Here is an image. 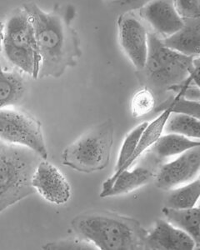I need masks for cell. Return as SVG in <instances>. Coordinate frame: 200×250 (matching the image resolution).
I'll list each match as a JSON object with an SVG mask.
<instances>
[{"instance_id": "cell-1", "label": "cell", "mask_w": 200, "mask_h": 250, "mask_svg": "<svg viewBox=\"0 0 200 250\" xmlns=\"http://www.w3.org/2000/svg\"><path fill=\"white\" fill-rule=\"evenodd\" d=\"M29 15L35 30L40 55L38 79L60 78L66 69L77 65L82 55L80 37L72 26L77 11L71 4H55L45 12L35 3L22 7Z\"/></svg>"}, {"instance_id": "cell-2", "label": "cell", "mask_w": 200, "mask_h": 250, "mask_svg": "<svg viewBox=\"0 0 200 250\" xmlns=\"http://www.w3.org/2000/svg\"><path fill=\"white\" fill-rule=\"evenodd\" d=\"M72 228L78 236L100 250H146L147 232L140 221L111 211L75 217Z\"/></svg>"}, {"instance_id": "cell-3", "label": "cell", "mask_w": 200, "mask_h": 250, "mask_svg": "<svg viewBox=\"0 0 200 250\" xmlns=\"http://www.w3.org/2000/svg\"><path fill=\"white\" fill-rule=\"evenodd\" d=\"M198 68L200 57H189L167 48L160 38L149 32L147 60L140 72L147 88L154 94L174 91Z\"/></svg>"}, {"instance_id": "cell-4", "label": "cell", "mask_w": 200, "mask_h": 250, "mask_svg": "<svg viewBox=\"0 0 200 250\" xmlns=\"http://www.w3.org/2000/svg\"><path fill=\"white\" fill-rule=\"evenodd\" d=\"M42 159L29 148L0 141V213L35 193L32 178Z\"/></svg>"}, {"instance_id": "cell-5", "label": "cell", "mask_w": 200, "mask_h": 250, "mask_svg": "<svg viewBox=\"0 0 200 250\" xmlns=\"http://www.w3.org/2000/svg\"><path fill=\"white\" fill-rule=\"evenodd\" d=\"M114 144L111 120L96 125L80 135L63 151V165L82 173L103 170L109 165Z\"/></svg>"}, {"instance_id": "cell-6", "label": "cell", "mask_w": 200, "mask_h": 250, "mask_svg": "<svg viewBox=\"0 0 200 250\" xmlns=\"http://www.w3.org/2000/svg\"><path fill=\"white\" fill-rule=\"evenodd\" d=\"M2 51L12 64L38 80L40 59L35 30L23 8L12 12L4 23Z\"/></svg>"}, {"instance_id": "cell-7", "label": "cell", "mask_w": 200, "mask_h": 250, "mask_svg": "<svg viewBox=\"0 0 200 250\" xmlns=\"http://www.w3.org/2000/svg\"><path fill=\"white\" fill-rule=\"evenodd\" d=\"M0 141L29 148L43 159L49 155L41 123L23 109H0Z\"/></svg>"}, {"instance_id": "cell-8", "label": "cell", "mask_w": 200, "mask_h": 250, "mask_svg": "<svg viewBox=\"0 0 200 250\" xmlns=\"http://www.w3.org/2000/svg\"><path fill=\"white\" fill-rule=\"evenodd\" d=\"M118 31L121 48L138 71L145 65L149 33L143 21L135 12H127L118 20Z\"/></svg>"}, {"instance_id": "cell-9", "label": "cell", "mask_w": 200, "mask_h": 250, "mask_svg": "<svg viewBox=\"0 0 200 250\" xmlns=\"http://www.w3.org/2000/svg\"><path fill=\"white\" fill-rule=\"evenodd\" d=\"M200 146H197L163 164L155 173V185L169 191L200 178Z\"/></svg>"}, {"instance_id": "cell-10", "label": "cell", "mask_w": 200, "mask_h": 250, "mask_svg": "<svg viewBox=\"0 0 200 250\" xmlns=\"http://www.w3.org/2000/svg\"><path fill=\"white\" fill-rule=\"evenodd\" d=\"M138 17L152 29V34L163 40L182 29L183 20L178 15L174 1H147L142 7L135 9Z\"/></svg>"}, {"instance_id": "cell-11", "label": "cell", "mask_w": 200, "mask_h": 250, "mask_svg": "<svg viewBox=\"0 0 200 250\" xmlns=\"http://www.w3.org/2000/svg\"><path fill=\"white\" fill-rule=\"evenodd\" d=\"M32 186L46 201L64 205L71 197V188L63 173L55 165L42 159L32 178Z\"/></svg>"}, {"instance_id": "cell-12", "label": "cell", "mask_w": 200, "mask_h": 250, "mask_svg": "<svg viewBox=\"0 0 200 250\" xmlns=\"http://www.w3.org/2000/svg\"><path fill=\"white\" fill-rule=\"evenodd\" d=\"M200 249L191 237L164 219H159L147 232L146 250H194Z\"/></svg>"}, {"instance_id": "cell-13", "label": "cell", "mask_w": 200, "mask_h": 250, "mask_svg": "<svg viewBox=\"0 0 200 250\" xmlns=\"http://www.w3.org/2000/svg\"><path fill=\"white\" fill-rule=\"evenodd\" d=\"M171 113V106H166L164 109L162 111V113L154 121L148 124L147 127L143 132V134L140 137V140L139 141L137 147L135 148V152L132 154V156L130 157V159L126 162L125 165H123L120 170L118 171L116 173H114V174L109 179H106L105 181L103 182V185H102V189H101L100 195H102V194L109 190V188H111L115 178L121 172H123V170L128 169V168H130L131 165H134L135 161L143 153L147 152V150H149V148L155 145V143L157 141L158 139L163 134L166 121L168 120V118H169Z\"/></svg>"}, {"instance_id": "cell-14", "label": "cell", "mask_w": 200, "mask_h": 250, "mask_svg": "<svg viewBox=\"0 0 200 250\" xmlns=\"http://www.w3.org/2000/svg\"><path fill=\"white\" fill-rule=\"evenodd\" d=\"M182 29L170 37L161 40L167 48L189 57H200V19L183 20Z\"/></svg>"}, {"instance_id": "cell-15", "label": "cell", "mask_w": 200, "mask_h": 250, "mask_svg": "<svg viewBox=\"0 0 200 250\" xmlns=\"http://www.w3.org/2000/svg\"><path fill=\"white\" fill-rule=\"evenodd\" d=\"M155 176V171L149 166L141 165L133 169L128 168L115 178L111 188L100 197L108 198L131 193L139 188L149 184Z\"/></svg>"}, {"instance_id": "cell-16", "label": "cell", "mask_w": 200, "mask_h": 250, "mask_svg": "<svg viewBox=\"0 0 200 250\" xmlns=\"http://www.w3.org/2000/svg\"><path fill=\"white\" fill-rule=\"evenodd\" d=\"M162 213L164 219L189 234L200 247V209L198 205L183 209L163 207Z\"/></svg>"}, {"instance_id": "cell-17", "label": "cell", "mask_w": 200, "mask_h": 250, "mask_svg": "<svg viewBox=\"0 0 200 250\" xmlns=\"http://www.w3.org/2000/svg\"><path fill=\"white\" fill-rule=\"evenodd\" d=\"M200 146V140H193L175 134H162L149 148L155 159H165L178 156L183 152Z\"/></svg>"}, {"instance_id": "cell-18", "label": "cell", "mask_w": 200, "mask_h": 250, "mask_svg": "<svg viewBox=\"0 0 200 250\" xmlns=\"http://www.w3.org/2000/svg\"><path fill=\"white\" fill-rule=\"evenodd\" d=\"M25 91V82L20 74L0 68V109L18 104Z\"/></svg>"}, {"instance_id": "cell-19", "label": "cell", "mask_w": 200, "mask_h": 250, "mask_svg": "<svg viewBox=\"0 0 200 250\" xmlns=\"http://www.w3.org/2000/svg\"><path fill=\"white\" fill-rule=\"evenodd\" d=\"M164 207L183 209L197 206L200 196V178L168 191Z\"/></svg>"}, {"instance_id": "cell-20", "label": "cell", "mask_w": 200, "mask_h": 250, "mask_svg": "<svg viewBox=\"0 0 200 250\" xmlns=\"http://www.w3.org/2000/svg\"><path fill=\"white\" fill-rule=\"evenodd\" d=\"M166 134H175L200 140V119L187 114L171 113L164 125Z\"/></svg>"}, {"instance_id": "cell-21", "label": "cell", "mask_w": 200, "mask_h": 250, "mask_svg": "<svg viewBox=\"0 0 200 250\" xmlns=\"http://www.w3.org/2000/svg\"><path fill=\"white\" fill-rule=\"evenodd\" d=\"M175 92L177 94L175 97L163 103L161 105L158 106L157 108H155V111L162 112L166 106L170 105L172 107V113L187 114V115L200 119V101H194V100H187L185 98H183V92L181 88H179Z\"/></svg>"}, {"instance_id": "cell-22", "label": "cell", "mask_w": 200, "mask_h": 250, "mask_svg": "<svg viewBox=\"0 0 200 250\" xmlns=\"http://www.w3.org/2000/svg\"><path fill=\"white\" fill-rule=\"evenodd\" d=\"M149 122H146V121L141 123L126 135L125 139L123 140V144L120 148V154L115 165V173L120 170L123 165H125L126 162L130 159V157L132 156V154L135 152V148L137 147L140 137L143 134Z\"/></svg>"}, {"instance_id": "cell-23", "label": "cell", "mask_w": 200, "mask_h": 250, "mask_svg": "<svg viewBox=\"0 0 200 250\" xmlns=\"http://www.w3.org/2000/svg\"><path fill=\"white\" fill-rule=\"evenodd\" d=\"M155 94L149 88L139 89L132 98L131 112L133 116L135 118L144 116L155 109Z\"/></svg>"}, {"instance_id": "cell-24", "label": "cell", "mask_w": 200, "mask_h": 250, "mask_svg": "<svg viewBox=\"0 0 200 250\" xmlns=\"http://www.w3.org/2000/svg\"><path fill=\"white\" fill-rule=\"evenodd\" d=\"M45 250H96L95 245L80 236L75 238H67L57 241L49 242L43 245Z\"/></svg>"}, {"instance_id": "cell-25", "label": "cell", "mask_w": 200, "mask_h": 250, "mask_svg": "<svg viewBox=\"0 0 200 250\" xmlns=\"http://www.w3.org/2000/svg\"><path fill=\"white\" fill-rule=\"evenodd\" d=\"M174 4L182 20L200 19V0H176L174 1Z\"/></svg>"}, {"instance_id": "cell-26", "label": "cell", "mask_w": 200, "mask_h": 250, "mask_svg": "<svg viewBox=\"0 0 200 250\" xmlns=\"http://www.w3.org/2000/svg\"><path fill=\"white\" fill-rule=\"evenodd\" d=\"M3 31H4V23L0 22V52L2 51V46H3Z\"/></svg>"}, {"instance_id": "cell-27", "label": "cell", "mask_w": 200, "mask_h": 250, "mask_svg": "<svg viewBox=\"0 0 200 250\" xmlns=\"http://www.w3.org/2000/svg\"><path fill=\"white\" fill-rule=\"evenodd\" d=\"M2 68V67H1V62H0V68Z\"/></svg>"}]
</instances>
